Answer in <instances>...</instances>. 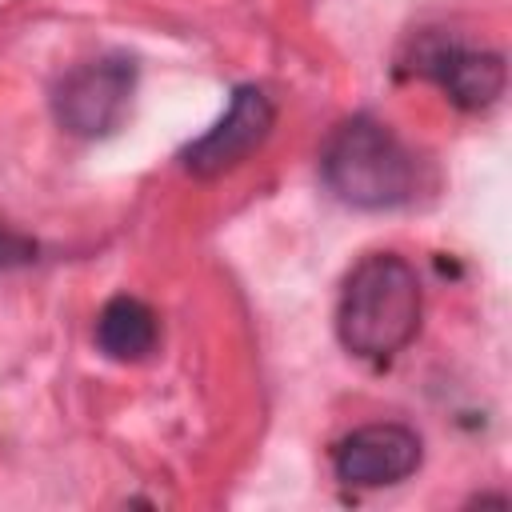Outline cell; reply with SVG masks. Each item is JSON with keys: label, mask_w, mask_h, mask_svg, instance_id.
<instances>
[{"label": "cell", "mask_w": 512, "mask_h": 512, "mask_svg": "<svg viewBox=\"0 0 512 512\" xmlns=\"http://www.w3.org/2000/svg\"><path fill=\"white\" fill-rule=\"evenodd\" d=\"M272 124H276V104L264 88L256 84H240L228 100V112L204 132L196 136L184 152H180V164L200 176V180H212V176H224L232 168H240L268 136H272Z\"/></svg>", "instance_id": "cell-4"}, {"label": "cell", "mask_w": 512, "mask_h": 512, "mask_svg": "<svg viewBox=\"0 0 512 512\" xmlns=\"http://www.w3.org/2000/svg\"><path fill=\"white\" fill-rule=\"evenodd\" d=\"M424 460L420 436L400 420H380L348 432L332 448V472L336 480L352 488H388L408 480Z\"/></svg>", "instance_id": "cell-5"}, {"label": "cell", "mask_w": 512, "mask_h": 512, "mask_svg": "<svg viewBox=\"0 0 512 512\" xmlns=\"http://www.w3.org/2000/svg\"><path fill=\"white\" fill-rule=\"evenodd\" d=\"M420 276L400 252L364 256L336 304V336L360 360H392L420 328Z\"/></svg>", "instance_id": "cell-1"}, {"label": "cell", "mask_w": 512, "mask_h": 512, "mask_svg": "<svg viewBox=\"0 0 512 512\" xmlns=\"http://www.w3.org/2000/svg\"><path fill=\"white\" fill-rule=\"evenodd\" d=\"M96 348L116 364H136L156 352L160 324L156 312L136 296H112L96 316Z\"/></svg>", "instance_id": "cell-7"}, {"label": "cell", "mask_w": 512, "mask_h": 512, "mask_svg": "<svg viewBox=\"0 0 512 512\" xmlns=\"http://www.w3.org/2000/svg\"><path fill=\"white\" fill-rule=\"evenodd\" d=\"M320 176L336 200L364 212L412 204L420 192L416 152L376 116H348L328 132L320 148Z\"/></svg>", "instance_id": "cell-2"}, {"label": "cell", "mask_w": 512, "mask_h": 512, "mask_svg": "<svg viewBox=\"0 0 512 512\" xmlns=\"http://www.w3.org/2000/svg\"><path fill=\"white\" fill-rule=\"evenodd\" d=\"M136 92V64L128 56H100L64 72L52 92L56 124L72 136L96 140L124 124Z\"/></svg>", "instance_id": "cell-3"}, {"label": "cell", "mask_w": 512, "mask_h": 512, "mask_svg": "<svg viewBox=\"0 0 512 512\" xmlns=\"http://www.w3.org/2000/svg\"><path fill=\"white\" fill-rule=\"evenodd\" d=\"M28 260H36V244L12 228H0V268H20Z\"/></svg>", "instance_id": "cell-8"}, {"label": "cell", "mask_w": 512, "mask_h": 512, "mask_svg": "<svg viewBox=\"0 0 512 512\" xmlns=\"http://www.w3.org/2000/svg\"><path fill=\"white\" fill-rule=\"evenodd\" d=\"M412 68L428 80H436L452 104L480 112L500 100L504 92V60L484 48H468L456 36L428 32L412 44Z\"/></svg>", "instance_id": "cell-6"}]
</instances>
